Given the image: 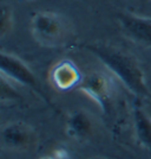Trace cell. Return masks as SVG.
Returning a JSON list of instances; mask_svg holds the SVG:
<instances>
[{
    "label": "cell",
    "mask_w": 151,
    "mask_h": 159,
    "mask_svg": "<svg viewBox=\"0 0 151 159\" xmlns=\"http://www.w3.org/2000/svg\"><path fill=\"white\" fill-rule=\"evenodd\" d=\"M133 119L139 140L145 145L151 146V118L143 109L136 108L133 113Z\"/></svg>",
    "instance_id": "obj_8"
},
{
    "label": "cell",
    "mask_w": 151,
    "mask_h": 159,
    "mask_svg": "<svg viewBox=\"0 0 151 159\" xmlns=\"http://www.w3.org/2000/svg\"><path fill=\"white\" fill-rule=\"evenodd\" d=\"M82 88L86 94H89L94 100H97L102 106L105 107L109 98V87L105 77L98 74H92L83 82Z\"/></svg>",
    "instance_id": "obj_6"
},
{
    "label": "cell",
    "mask_w": 151,
    "mask_h": 159,
    "mask_svg": "<svg viewBox=\"0 0 151 159\" xmlns=\"http://www.w3.org/2000/svg\"><path fill=\"white\" fill-rule=\"evenodd\" d=\"M89 127H90L89 120L86 119V116L82 113L74 114L72 119L70 120V128L76 135L85 134L86 131L89 129Z\"/></svg>",
    "instance_id": "obj_9"
},
{
    "label": "cell",
    "mask_w": 151,
    "mask_h": 159,
    "mask_svg": "<svg viewBox=\"0 0 151 159\" xmlns=\"http://www.w3.org/2000/svg\"><path fill=\"white\" fill-rule=\"evenodd\" d=\"M85 48L100 60L131 92L148 95L144 75L130 55L106 44H86Z\"/></svg>",
    "instance_id": "obj_1"
},
{
    "label": "cell",
    "mask_w": 151,
    "mask_h": 159,
    "mask_svg": "<svg viewBox=\"0 0 151 159\" xmlns=\"http://www.w3.org/2000/svg\"><path fill=\"white\" fill-rule=\"evenodd\" d=\"M31 32L34 39L44 47H60L69 40L72 30L61 14L41 11L32 17Z\"/></svg>",
    "instance_id": "obj_2"
},
{
    "label": "cell",
    "mask_w": 151,
    "mask_h": 159,
    "mask_svg": "<svg viewBox=\"0 0 151 159\" xmlns=\"http://www.w3.org/2000/svg\"><path fill=\"white\" fill-rule=\"evenodd\" d=\"M1 70L5 75L15 80L17 82L32 87L36 90L40 92L39 83L30 68L13 55L1 53Z\"/></svg>",
    "instance_id": "obj_4"
},
{
    "label": "cell",
    "mask_w": 151,
    "mask_h": 159,
    "mask_svg": "<svg viewBox=\"0 0 151 159\" xmlns=\"http://www.w3.org/2000/svg\"><path fill=\"white\" fill-rule=\"evenodd\" d=\"M51 77H52L53 84L57 88L69 89L78 82L79 74L73 63L69 61H64L54 66Z\"/></svg>",
    "instance_id": "obj_5"
},
{
    "label": "cell",
    "mask_w": 151,
    "mask_h": 159,
    "mask_svg": "<svg viewBox=\"0 0 151 159\" xmlns=\"http://www.w3.org/2000/svg\"><path fill=\"white\" fill-rule=\"evenodd\" d=\"M117 19L123 32L130 39L145 47H151V18L119 12Z\"/></svg>",
    "instance_id": "obj_3"
},
{
    "label": "cell",
    "mask_w": 151,
    "mask_h": 159,
    "mask_svg": "<svg viewBox=\"0 0 151 159\" xmlns=\"http://www.w3.org/2000/svg\"><path fill=\"white\" fill-rule=\"evenodd\" d=\"M4 140L10 145L20 146L27 144L31 140V132L26 126L21 124H12L4 129Z\"/></svg>",
    "instance_id": "obj_7"
},
{
    "label": "cell",
    "mask_w": 151,
    "mask_h": 159,
    "mask_svg": "<svg viewBox=\"0 0 151 159\" xmlns=\"http://www.w3.org/2000/svg\"><path fill=\"white\" fill-rule=\"evenodd\" d=\"M13 26L12 23V13L10 7L4 6L2 7V12H1V34L5 36L6 33H8L11 31V29Z\"/></svg>",
    "instance_id": "obj_10"
}]
</instances>
